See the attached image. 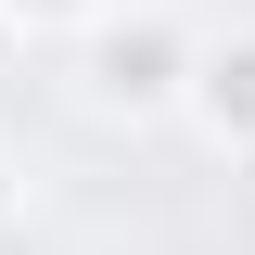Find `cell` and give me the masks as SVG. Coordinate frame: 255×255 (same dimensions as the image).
Wrapping results in <instances>:
<instances>
[{"label":"cell","mask_w":255,"mask_h":255,"mask_svg":"<svg viewBox=\"0 0 255 255\" xmlns=\"http://www.w3.org/2000/svg\"><path fill=\"white\" fill-rule=\"evenodd\" d=\"M191 51H204V38L179 26V13H166V0H128V13H102L90 26V64H77V77H90V115H179L191 102Z\"/></svg>","instance_id":"1"},{"label":"cell","mask_w":255,"mask_h":255,"mask_svg":"<svg viewBox=\"0 0 255 255\" xmlns=\"http://www.w3.org/2000/svg\"><path fill=\"white\" fill-rule=\"evenodd\" d=\"M217 153H255V26H230V38H204L191 51V102H179Z\"/></svg>","instance_id":"2"},{"label":"cell","mask_w":255,"mask_h":255,"mask_svg":"<svg viewBox=\"0 0 255 255\" xmlns=\"http://www.w3.org/2000/svg\"><path fill=\"white\" fill-rule=\"evenodd\" d=\"M0 13H13V26H26V38H51V26H90L102 0H0Z\"/></svg>","instance_id":"3"},{"label":"cell","mask_w":255,"mask_h":255,"mask_svg":"<svg viewBox=\"0 0 255 255\" xmlns=\"http://www.w3.org/2000/svg\"><path fill=\"white\" fill-rule=\"evenodd\" d=\"M26 230V179H13V153H0V243Z\"/></svg>","instance_id":"4"},{"label":"cell","mask_w":255,"mask_h":255,"mask_svg":"<svg viewBox=\"0 0 255 255\" xmlns=\"http://www.w3.org/2000/svg\"><path fill=\"white\" fill-rule=\"evenodd\" d=\"M13 51H26V26H13V13H0V64H13Z\"/></svg>","instance_id":"5"}]
</instances>
